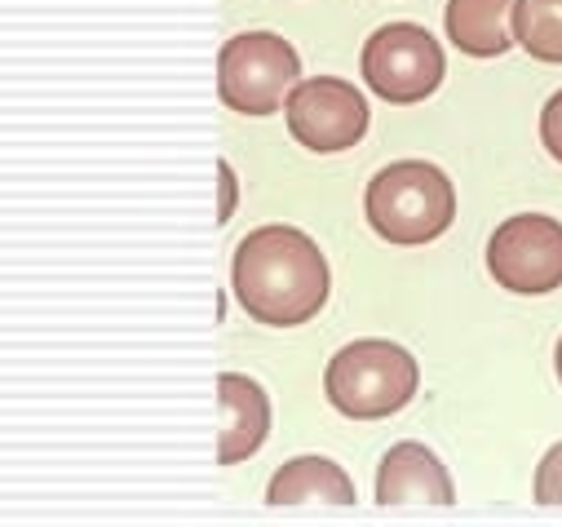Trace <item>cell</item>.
<instances>
[{"mask_svg": "<svg viewBox=\"0 0 562 527\" xmlns=\"http://www.w3.org/2000/svg\"><path fill=\"white\" fill-rule=\"evenodd\" d=\"M231 289L257 324L293 328L328 302V261L297 226H257L235 248Z\"/></svg>", "mask_w": 562, "mask_h": 527, "instance_id": "obj_1", "label": "cell"}, {"mask_svg": "<svg viewBox=\"0 0 562 527\" xmlns=\"http://www.w3.org/2000/svg\"><path fill=\"white\" fill-rule=\"evenodd\" d=\"M368 222L385 244H430L439 239L457 217V191L443 178V169L426 160H398L385 165L368 182Z\"/></svg>", "mask_w": 562, "mask_h": 527, "instance_id": "obj_2", "label": "cell"}, {"mask_svg": "<svg viewBox=\"0 0 562 527\" xmlns=\"http://www.w3.org/2000/svg\"><path fill=\"white\" fill-rule=\"evenodd\" d=\"M328 404L355 422H376L398 413L416 394V359L398 341L363 337L333 355L324 372Z\"/></svg>", "mask_w": 562, "mask_h": 527, "instance_id": "obj_3", "label": "cell"}, {"mask_svg": "<svg viewBox=\"0 0 562 527\" xmlns=\"http://www.w3.org/2000/svg\"><path fill=\"white\" fill-rule=\"evenodd\" d=\"M297 85H302V58L274 32L231 36L217 54V93L231 111L270 115L289 102Z\"/></svg>", "mask_w": 562, "mask_h": 527, "instance_id": "obj_4", "label": "cell"}, {"mask_svg": "<svg viewBox=\"0 0 562 527\" xmlns=\"http://www.w3.org/2000/svg\"><path fill=\"white\" fill-rule=\"evenodd\" d=\"M443 45L416 23H390L363 45V80L385 102H420L443 85Z\"/></svg>", "mask_w": 562, "mask_h": 527, "instance_id": "obj_5", "label": "cell"}, {"mask_svg": "<svg viewBox=\"0 0 562 527\" xmlns=\"http://www.w3.org/2000/svg\"><path fill=\"white\" fill-rule=\"evenodd\" d=\"M487 271L509 293H553L562 284V222L549 213H518L487 239Z\"/></svg>", "mask_w": 562, "mask_h": 527, "instance_id": "obj_6", "label": "cell"}, {"mask_svg": "<svg viewBox=\"0 0 562 527\" xmlns=\"http://www.w3.org/2000/svg\"><path fill=\"white\" fill-rule=\"evenodd\" d=\"M289 134L306 152H346L368 134V102L350 80L315 76L302 80L289 102Z\"/></svg>", "mask_w": 562, "mask_h": 527, "instance_id": "obj_7", "label": "cell"}, {"mask_svg": "<svg viewBox=\"0 0 562 527\" xmlns=\"http://www.w3.org/2000/svg\"><path fill=\"white\" fill-rule=\"evenodd\" d=\"M217 408H222V444H217V461L235 466L248 461L266 435H270V400L266 390L244 377V372H222L217 377Z\"/></svg>", "mask_w": 562, "mask_h": 527, "instance_id": "obj_8", "label": "cell"}, {"mask_svg": "<svg viewBox=\"0 0 562 527\" xmlns=\"http://www.w3.org/2000/svg\"><path fill=\"white\" fill-rule=\"evenodd\" d=\"M376 501L381 505H403V501L452 505L457 492H452L443 461L426 444H394L376 470Z\"/></svg>", "mask_w": 562, "mask_h": 527, "instance_id": "obj_9", "label": "cell"}, {"mask_svg": "<svg viewBox=\"0 0 562 527\" xmlns=\"http://www.w3.org/2000/svg\"><path fill=\"white\" fill-rule=\"evenodd\" d=\"M509 14H514V0H448L443 27L457 49L474 58H496L514 45Z\"/></svg>", "mask_w": 562, "mask_h": 527, "instance_id": "obj_10", "label": "cell"}, {"mask_svg": "<svg viewBox=\"0 0 562 527\" xmlns=\"http://www.w3.org/2000/svg\"><path fill=\"white\" fill-rule=\"evenodd\" d=\"M270 505H297V501H328V505H355L350 474L328 457H293L279 466V474L266 487Z\"/></svg>", "mask_w": 562, "mask_h": 527, "instance_id": "obj_11", "label": "cell"}, {"mask_svg": "<svg viewBox=\"0 0 562 527\" xmlns=\"http://www.w3.org/2000/svg\"><path fill=\"white\" fill-rule=\"evenodd\" d=\"M509 27L531 58L562 63V0H514Z\"/></svg>", "mask_w": 562, "mask_h": 527, "instance_id": "obj_12", "label": "cell"}, {"mask_svg": "<svg viewBox=\"0 0 562 527\" xmlns=\"http://www.w3.org/2000/svg\"><path fill=\"white\" fill-rule=\"evenodd\" d=\"M536 501L540 505H562V444H553L544 452V461L536 466Z\"/></svg>", "mask_w": 562, "mask_h": 527, "instance_id": "obj_13", "label": "cell"}, {"mask_svg": "<svg viewBox=\"0 0 562 527\" xmlns=\"http://www.w3.org/2000/svg\"><path fill=\"white\" fill-rule=\"evenodd\" d=\"M540 143L549 147V156L562 165V89L549 98V106L540 111Z\"/></svg>", "mask_w": 562, "mask_h": 527, "instance_id": "obj_14", "label": "cell"}, {"mask_svg": "<svg viewBox=\"0 0 562 527\" xmlns=\"http://www.w3.org/2000/svg\"><path fill=\"white\" fill-rule=\"evenodd\" d=\"M217 178H222V200H217V222H231L235 213V173L226 160H217Z\"/></svg>", "mask_w": 562, "mask_h": 527, "instance_id": "obj_15", "label": "cell"}, {"mask_svg": "<svg viewBox=\"0 0 562 527\" xmlns=\"http://www.w3.org/2000/svg\"><path fill=\"white\" fill-rule=\"evenodd\" d=\"M553 363H558V381H562V341H558V355H553Z\"/></svg>", "mask_w": 562, "mask_h": 527, "instance_id": "obj_16", "label": "cell"}]
</instances>
